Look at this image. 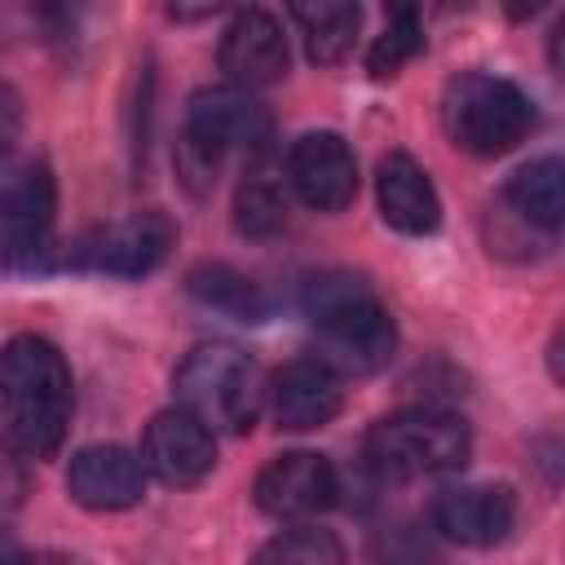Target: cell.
Instances as JSON below:
<instances>
[{"instance_id":"10","label":"cell","mask_w":565,"mask_h":565,"mask_svg":"<svg viewBox=\"0 0 565 565\" xmlns=\"http://www.w3.org/2000/svg\"><path fill=\"white\" fill-rule=\"evenodd\" d=\"M53 225V177L40 163L9 168L0 177V269L22 265L44 247Z\"/></svg>"},{"instance_id":"21","label":"cell","mask_w":565,"mask_h":565,"mask_svg":"<svg viewBox=\"0 0 565 565\" xmlns=\"http://www.w3.org/2000/svg\"><path fill=\"white\" fill-rule=\"evenodd\" d=\"M252 565H349L344 543L322 525H296L260 543Z\"/></svg>"},{"instance_id":"17","label":"cell","mask_w":565,"mask_h":565,"mask_svg":"<svg viewBox=\"0 0 565 565\" xmlns=\"http://www.w3.org/2000/svg\"><path fill=\"white\" fill-rule=\"evenodd\" d=\"M291 221V185H287V172L274 168L269 159H256L243 181H238V194H234V225L247 234V238H274L282 234Z\"/></svg>"},{"instance_id":"18","label":"cell","mask_w":565,"mask_h":565,"mask_svg":"<svg viewBox=\"0 0 565 565\" xmlns=\"http://www.w3.org/2000/svg\"><path fill=\"white\" fill-rule=\"evenodd\" d=\"M291 18L305 35V49L313 62L335 66L353 53L358 26H362V9L344 4V0H318V4H291Z\"/></svg>"},{"instance_id":"23","label":"cell","mask_w":565,"mask_h":565,"mask_svg":"<svg viewBox=\"0 0 565 565\" xmlns=\"http://www.w3.org/2000/svg\"><path fill=\"white\" fill-rule=\"evenodd\" d=\"M0 565H22V547L13 543L9 530H0Z\"/></svg>"},{"instance_id":"1","label":"cell","mask_w":565,"mask_h":565,"mask_svg":"<svg viewBox=\"0 0 565 565\" xmlns=\"http://www.w3.org/2000/svg\"><path fill=\"white\" fill-rule=\"evenodd\" d=\"M71 366L40 340L18 335L0 349V428L22 455H53L71 424Z\"/></svg>"},{"instance_id":"11","label":"cell","mask_w":565,"mask_h":565,"mask_svg":"<svg viewBox=\"0 0 565 565\" xmlns=\"http://www.w3.org/2000/svg\"><path fill=\"white\" fill-rule=\"evenodd\" d=\"M141 463L163 486H199L216 463V437L190 411H159L141 437Z\"/></svg>"},{"instance_id":"6","label":"cell","mask_w":565,"mask_h":565,"mask_svg":"<svg viewBox=\"0 0 565 565\" xmlns=\"http://www.w3.org/2000/svg\"><path fill=\"white\" fill-rule=\"evenodd\" d=\"M177 397H181V411H190L212 433L216 428L247 433L260 406L256 366L234 344H199L177 366Z\"/></svg>"},{"instance_id":"22","label":"cell","mask_w":565,"mask_h":565,"mask_svg":"<svg viewBox=\"0 0 565 565\" xmlns=\"http://www.w3.org/2000/svg\"><path fill=\"white\" fill-rule=\"evenodd\" d=\"M419 49H424V31H419L415 9H393V18L384 22V31L375 35V44H371V53H366V66H371L375 79H388V75H397Z\"/></svg>"},{"instance_id":"12","label":"cell","mask_w":565,"mask_h":565,"mask_svg":"<svg viewBox=\"0 0 565 565\" xmlns=\"http://www.w3.org/2000/svg\"><path fill=\"white\" fill-rule=\"evenodd\" d=\"M66 490L88 512H124L146 494V463L128 446H84L71 455Z\"/></svg>"},{"instance_id":"5","label":"cell","mask_w":565,"mask_h":565,"mask_svg":"<svg viewBox=\"0 0 565 565\" xmlns=\"http://www.w3.org/2000/svg\"><path fill=\"white\" fill-rule=\"evenodd\" d=\"M269 110L234 84L199 88L185 110V132H181V172L190 181H212L216 163L230 150H265L269 141Z\"/></svg>"},{"instance_id":"19","label":"cell","mask_w":565,"mask_h":565,"mask_svg":"<svg viewBox=\"0 0 565 565\" xmlns=\"http://www.w3.org/2000/svg\"><path fill=\"white\" fill-rule=\"evenodd\" d=\"M508 203H512L525 221H534V225H543V230H556V225H561V212H565V168H561V159L547 154V159L525 163V168L508 181Z\"/></svg>"},{"instance_id":"20","label":"cell","mask_w":565,"mask_h":565,"mask_svg":"<svg viewBox=\"0 0 565 565\" xmlns=\"http://www.w3.org/2000/svg\"><path fill=\"white\" fill-rule=\"evenodd\" d=\"M185 282H190V296L194 300H203V305H212L221 313H234L243 322H256L269 309L265 296H260V287L247 274L230 269V265H199V269H190Z\"/></svg>"},{"instance_id":"3","label":"cell","mask_w":565,"mask_h":565,"mask_svg":"<svg viewBox=\"0 0 565 565\" xmlns=\"http://www.w3.org/2000/svg\"><path fill=\"white\" fill-rule=\"evenodd\" d=\"M441 128L468 154H508L534 128V102L503 75L459 71L441 88Z\"/></svg>"},{"instance_id":"14","label":"cell","mask_w":565,"mask_h":565,"mask_svg":"<svg viewBox=\"0 0 565 565\" xmlns=\"http://www.w3.org/2000/svg\"><path fill=\"white\" fill-rule=\"evenodd\" d=\"M287 35L274 13L265 9H238L221 35V71L234 79V88H260L287 75Z\"/></svg>"},{"instance_id":"9","label":"cell","mask_w":565,"mask_h":565,"mask_svg":"<svg viewBox=\"0 0 565 565\" xmlns=\"http://www.w3.org/2000/svg\"><path fill=\"white\" fill-rule=\"evenodd\" d=\"M287 185L318 212H344L358 194V159L340 132H305L287 154Z\"/></svg>"},{"instance_id":"7","label":"cell","mask_w":565,"mask_h":565,"mask_svg":"<svg viewBox=\"0 0 565 565\" xmlns=\"http://www.w3.org/2000/svg\"><path fill=\"white\" fill-rule=\"evenodd\" d=\"M172 243H177L172 221L150 207V212H132V216L88 230L75 247V265L115 274V278H141L172 252Z\"/></svg>"},{"instance_id":"13","label":"cell","mask_w":565,"mask_h":565,"mask_svg":"<svg viewBox=\"0 0 565 565\" xmlns=\"http://www.w3.org/2000/svg\"><path fill=\"white\" fill-rule=\"evenodd\" d=\"M340 406H344L340 375L322 358H291L269 380V411L287 433L322 428L340 415Z\"/></svg>"},{"instance_id":"24","label":"cell","mask_w":565,"mask_h":565,"mask_svg":"<svg viewBox=\"0 0 565 565\" xmlns=\"http://www.w3.org/2000/svg\"><path fill=\"white\" fill-rule=\"evenodd\" d=\"M22 565H79V561L62 556V552H40V556H22Z\"/></svg>"},{"instance_id":"8","label":"cell","mask_w":565,"mask_h":565,"mask_svg":"<svg viewBox=\"0 0 565 565\" xmlns=\"http://www.w3.org/2000/svg\"><path fill=\"white\" fill-rule=\"evenodd\" d=\"M252 494H256V508L265 516L305 521V516H318V512H327L335 503L340 481H335L331 459H322L313 450H287V455L269 459L256 472Z\"/></svg>"},{"instance_id":"15","label":"cell","mask_w":565,"mask_h":565,"mask_svg":"<svg viewBox=\"0 0 565 565\" xmlns=\"http://www.w3.org/2000/svg\"><path fill=\"white\" fill-rule=\"evenodd\" d=\"M516 521V499L508 486H459L437 494L433 503V525L450 543L463 547H494L508 539Z\"/></svg>"},{"instance_id":"2","label":"cell","mask_w":565,"mask_h":565,"mask_svg":"<svg viewBox=\"0 0 565 565\" xmlns=\"http://www.w3.org/2000/svg\"><path fill=\"white\" fill-rule=\"evenodd\" d=\"M305 313L313 322L322 362L340 375H371L397 349V327L388 305L353 274H322L305 287Z\"/></svg>"},{"instance_id":"16","label":"cell","mask_w":565,"mask_h":565,"mask_svg":"<svg viewBox=\"0 0 565 565\" xmlns=\"http://www.w3.org/2000/svg\"><path fill=\"white\" fill-rule=\"evenodd\" d=\"M375 199H380V216L397 234H433L441 225V199H437L428 172L406 150H393L380 159Z\"/></svg>"},{"instance_id":"4","label":"cell","mask_w":565,"mask_h":565,"mask_svg":"<svg viewBox=\"0 0 565 565\" xmlns=\"http://www.w3.org/2000/svg\"><path fill=\"white\" fill-rule=\"evenodd\" d=\"M362 450H366V463L380 477L411 481V477H433V472L463 468L468 450H472V437H468V424L450 411L406 406V411H393V415L375 419Z\"/></svg>"}]
</instances>
